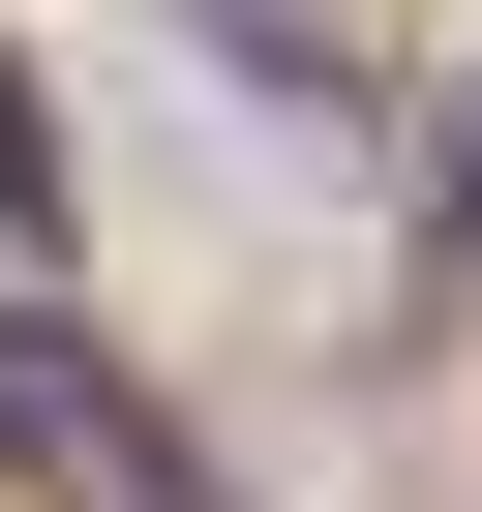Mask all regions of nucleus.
I'll return each mask as SVG.
<instances>
[{"label": "nucleus", "instance_id": "nucleus-1", "mask_svg": "<svg viewBox=\"0 0 482 512\" xmlns=\"http://www.w3.org/2000/svg\"><path fill=\"white\" fill-rule=\"evenodd\" d=\"M0 452H31L61 512H241V482H211V452H181V422L91 362V332H0Z\"/></svg>", "mask_w": 482, "mask_h": 512}, {"label": "nucleus", "instance_id": "nucleus-2", "mask_svg": "<svg viewBox=\"0 0 482 512\" xmlns=\"http://www.w3.org/2000/svg\"><path fill=\"white\" fill-rule=\"evenodd\" d=\"M452 241H482V121H452Z\"/></svg>", "mask_w": 482, "mask_h": 512}]
</instances>
